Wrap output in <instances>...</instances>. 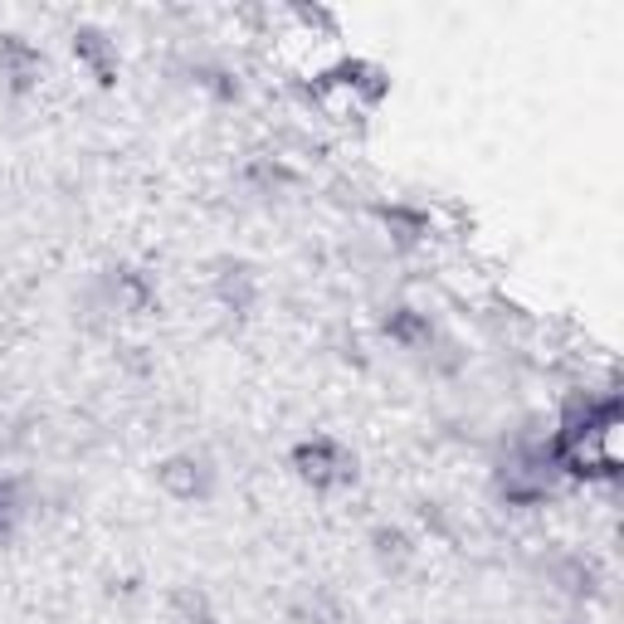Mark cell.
Listing matches in <instances>:
<instances>
[{
    "instance_id": "obj_1",
    "label": "cell",
    "mask_w": 624,
    "mask_h": 624,
    "mask_svg": "<svg viewBox=\"0 0 624 624\" xmlns=\"http://www.w3.org/2000/svg\"><path fill=\"white\" fill-rule=\"evenodd\" d=\"M293 463H298V473L313 488H342V483L357 479V453H347L337 439H327V435H317V439H308V445H298Z\"/></svg>"
},
{
    "instance_id": "obj_2",
    "label": "cell",
    "mask_w": 624,
    "mask_h": 624,
    "mask_svg": "<svg viewBox=\"0 0 624 624\" xmlns=\"http://www.w3.org/2000/svg\"><path fill=\"white\" fill-rule=\"evenodd\" d=\"M156 483L166 488L172 497H206L210 493V463L196 459V453H176V459H166L162 469H156Z\"/></svg>"
},
{
    "instance_id": "obj_4",
    "label": "cell",
    "mask_w": 624,
    "mask_h": 624,
    "mask_svg": "<svg viewBox=\"0 0 624 624\" xmlns=\"http://www.w3.org/2000/svg\"><path fill=\"white\" fill-rule=\"evenodd\" d=\"M376 556L381 561H405V556H410V537H405V532H395V527H381L376 532Z\"/></svg>"
},
{
    "instance_id": "obj_3",
    "label": "cell",
    "mask_w": 624,
    "mask_h": 624,
    "mask_svg": "<svg viewBox=\"0 0 624 624\" xmlns=\"http://www.w3.org/2000/svg\"><path fill=\"white\" fill-rule=\"evenodd\" d=\"M556 581H561L566 595H590V590H595V561H585V556H566V561L556 566Z\"/></svg>"
}]
</instances>
